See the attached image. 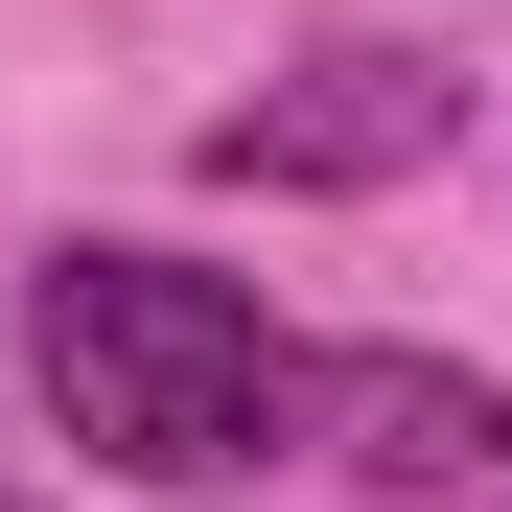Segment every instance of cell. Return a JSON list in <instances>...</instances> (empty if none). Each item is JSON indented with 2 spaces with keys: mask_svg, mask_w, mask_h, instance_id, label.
Here are the masks:
<instances>
[{
  "mask_svg": "<svg viewBox=\"0 0 512 512\" xmlns=\"http://www.w3.org/2000/svg\"><path fill=\"white\" fill-rule=\"evenodd\" d=\"M24 396L70 466L117 489H256L280 443H326V350L233 256H163V233H70L24 256Z\"/></svg>",
  "mask_w": 512,
  "mask_h": 512,
  "instance_id": "6da1fadb",
  "label": "cell"
},
{
  "mask_svg": "<svg viewBox=\"0 0 512 512\" xmlns=\"http://www.w3.org/2000/svg\"><path fill=\"white\" fill-rule=\"evenodd\" d=\"M443 140H466V70L443 47H303V70H256L187 163L210 187H396V163H443Z\"/></svg>",
  "mask_w": 512,
  "mask_h": 512,
  "instance_id": "7a4b0ae2",
  "label": "cell"
},
{
  "mask_svg": "<svg viewBox=\"0 0 512 512\" xmlns=\"http://www.w3.org/2000/svg\"><path fill=\"white\" fill-rule=\"evenodd\" d=\"M326 466L396 489V512H512V373L443 350H326Z\"/></svg>",
  "mask_w": 512,
  "mask_h": 512,
  "instance_id": "3957f363",
  "label": "cell"
},
{
  "mask_svg": "<svg viewBox=\"0 0 512 512\" xmlns=\"http://www.w3.org/2000/svg\"><path fill=\"white\" fill-rule=\"evenodd\" d=\"M47 512H70V489H47Z\"/></svg>",
  "mask_w": 512,
  "mask_h": 512,
  "instance_id": "277c9868",
  "label": "cell"
}]
</instances>
